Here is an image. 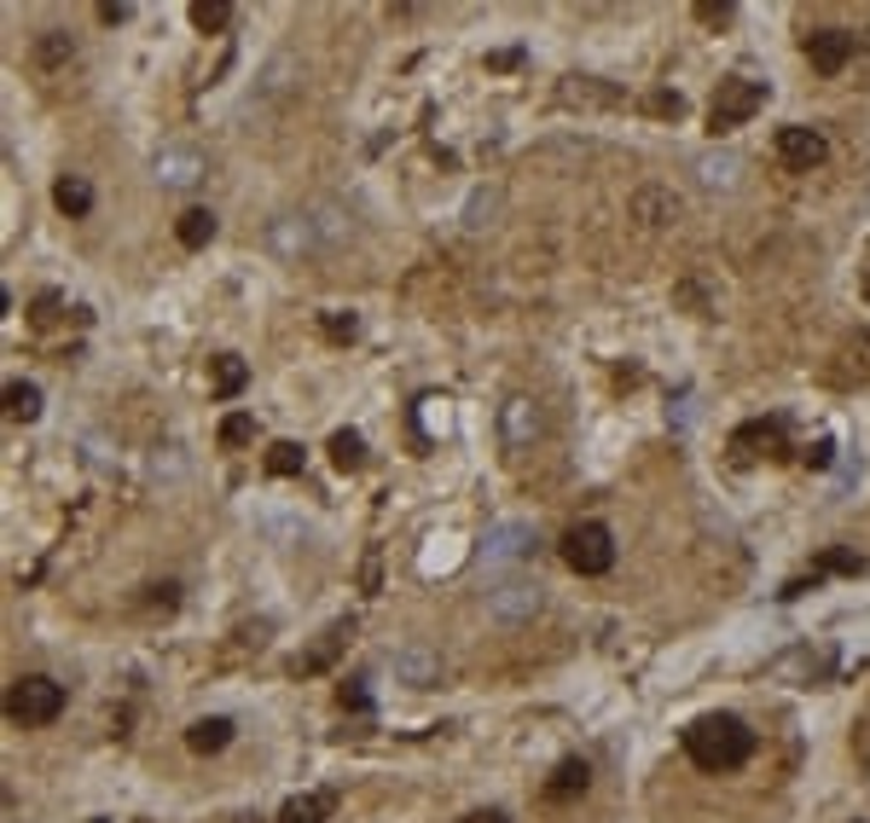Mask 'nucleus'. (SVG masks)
Wrapping results in <instances>:
<instances>
[{
  "label": "nucleus",
  "mask_w": 870,
  "mask_h": 823,
  "mask_svg": "<svg viewBox=\"0 0 870 823\" xmlns=\"http://www.w3.org/2000/svg\"><path fill=\"white\" fill-rule=\"evenodd\" d=\"M343 638H348V620H337V627H331V632H325V644H320V650H314V655H303V661H296V673H320V667L331 661V655H337V650H343Z\"/></svg>",
  "instance_id": "6ab92c4d"
},
{
  "label": "nucleus",
  "mask_w": 870,
  "mask_h": 823,
  "mask_svg": "<svg viewBox=\"0 0 870 823\" xmlns=\"http://www.w3.org/2000/svg\"><path fill=\"white\" fill-rule=\"evenodd\" d=\"M192 24L204 29V36H215V29L232 24V7L227 0H192Z\"/></svg>",
  "instance_id": "a211bd4d"
},
{
  "label": "nucleus",
  "mask_w": 870,
  "mask_h": 823,
  "mask_svg": "<svg viewBox=\"0 0 870 823\" xmlns=\"http://www.w3.org/2000/svg\"><path fill=\"white\" fill-rule=\"evenodd\" d=\"M459 823H511V818L506 812H464Z\"/></svg>",
  "instance_id": "c85d7f7f"
},
{
  "label": "nucleus",
  "mask_w": 870,
  "mask_h": 823,
  "mask_svg": "<svg viewBox=\"0 0 870 823\" xmlns=\"http://www.w3.org/2000/svg\"><path fill=\"white\" fill-rule=\"evenodd\" d=\"M685 754H691L696 771H738L755 754V731L738 713H702L685 725Z\"/></svg>",
  "instance_id": "f257e3e1"
},
{
  "label": "nucleus",
  "mask_w": 870,
  "mask_h": 823,
  "mask_svg": "<svg viewBox=\"0 0 870 823\" xmlns=\"http://www.w3.org/2000/svg\"><path fill=\"white\" fill-rule=\"evenodd\" d=\"M53 204H59L64 215H76V221H81V215L93 209V187H88L81 175H64L59 187H53Z\"/></svg>",
  "instance_id": "ddd939ff"
},
{
  "label": "nucleus",
  "mask_w": 870,
  "mask_h": 823,
  "mask_svg": "<svg viewBox=\"0 0 870 823\" xmlns=\"http://www.w3.org/2000/svg\"><path fill=\"white\" fill-rule=\"evenodd\" d=\"M778 441H783V417H755V424H743L731 435V452L738 459H760V452H778Z\"/></svg>",
  "instance_id": "6e6552de"
},
{
  "label": "nucleus",
  "mask_w": 870,
  "mask_h": 823,
  "mask_svg": "<svg viewBox=\"0 0 870 823\" xmlns=\"http://www.w3.org/2000/svg\"><path fill=\"white\" fill-rule=\"evenodd\" d=\"M772 151H778V163H783V169H790V175H813L818 163L830 157V140H824V128L790 123V128H778Z\"/></svg>",
  "instance_id": "39448f33"
},
{
  "label": "nucleus",
  "mask_w": 870,
  "mask_h": 823,
  "mask_svg": "<svg viewBox=\"0 0 870 823\" xmlns=\"http://www.w3.org/2000/svg\"><path fill=\"white\" fill-rule=\"evenodd\" d=\"M250 435H256V417H250V412H232L227 424H221V447H244Z\"/></svg>",
  "instance_id": "393cba45"
},
{
  "label": "nucleus",
  "mask_w": 870,
  "mask_h": 823,
  "mask_svg": "<svg viewBox=\"0 0 870 823\" xmlns=\"http://www.w3.org/2000/svg\"><path fill=\"white\" fill-rule=\"evenodd\" d=\"M563 563L575 568V575H610L615 568V533L604 523H575L563 533Z\"/></svg>",
  "instance_id": "7ed1b4c3"
},
{
  "label": "nucleus",
  "mask_w": 870,
  "mask_h": 823,
  "mask_svg": "<svg viewBox=\"0 0 870 823\" xmlns=\"http://www.w3.org/2000/svg\"><path fill=\"white\" fill-rule=\"evenodd\" d=\"M232 743V719H221V713H215V719H197V725L187 731V748L192 754H221Z\"/></svg>",
  "instance_id": "f8f14e48"
},
{
  "label": "nucleus",
  "mask_w": 870,
  "mask_h": 823,
  "mask_svg": "<svg viewBox=\"0 0 870 823\" xmlns=\"http://www.w3.org/2000/svg\"><path fill=\"white\" fill-rule=\"evenodd\" d=\"M632 215H639L644 227H667V221H679V215H685V204H679V192L644 187L639 197H632Z\"/></svg>",
  "instance_id": "9d476101"
},
{
  "label": "nucleus",
  "mask_w": 870,
  "mask_h": 823,
  "mask_svg": "<svg viewBox=\"0 0 870 823\" xmlns=\"http://www.w3.org/2000/svg\"><path fill=\"white\" fill-rule=\"evenodd\" d=\"M696 18H708V24H726V18H731V0H702V7H696Z\"/></svg>",
  "instance_id": "a878e982"
},
{
  "label": "nucleus",
  "mask_w": 870,
  "mask_h": 823,
  "mask_svg": "<svg viewBox=\"0 0 870 823\" xmlns=\"http://www.w3.org/2000/svg\"><path fill=\"white\" fill-rule=\"evenodd\" d=\"M859 568H865L859 551H824V563L813 568V580H818V575H859Z\"/></svg>",
  "instance_id": "b1692460"
},
{
  "label": "nucleus",
  "mask_w": 870,
  "mask_h": 823,
  "mask_svg": "<svg viewBox=\"0 0 870 823\" xmlns=\"http://www.w3.org/2000/svg\"><path fill=\"white\" fill-rule=\"evenodd\" d=\"M587 783H592V766H587V760H563L558 771H551L546 795H551V800H575V795H587Z\"/></svg>",
  "instance_id": "9b49d317"
},
{
  "label": "nucleus",
  "mask_w": 870,
  "mask_h": 823,
  "mask_svg": "<svg viewBox=\"0 0 870 823\" xmlns=\"http://www.w3.org/2000/svg\"><path fill=\"white\" fill-rule=\"evenodd\" d=\"M7 417L12 424H36L41 417V389L36 383H7Z\"/></svg>",
  "instance_id": "4468645a"
},
{
  "label": "nucleus",
  "mask_w": 870,
  "mask_h": 823,
  "mask_svg": "<svg viewBox=\"0 0 870 823\" xmlns=\"http://www.w3.org/2000/svg\"><path fill=\"white\" fill-rule=\"evenodd\" d=\"M320 331H325L331 343H355V337H360V319L343 313V308H331V313H320Z\"/></svg>",
  "instance_id": "5701e85b"
},
{
  "label": "nucleus",
  "mask_w": 870,
  "mask_h": 823,
  "mask_svg": "<svg viewBox=\"0 0 870 823\" xmlns=\"http://www.w3.org/2000/svg\"><path fill=\"white\" fill-rule=\"evenodd\" d=\"M250 383V372H244V360L239 355H215V395L221 400H232Z\"/></svg>",
  "instance_id": "dca6fc26"
},
{
  "label": "nucleus",
  "mask_w": 870,
  "mask_h": 823,
  "mask_svg": "<svg viewBox=\"0 0 870 823\" xmlns=\"http://www.w3.org/2000/svg\"><path fill=\"white\" fill-rule=\"evenodd\" d=\"M842 372H835V377H842V383H853V377H870V331H859V337H853L847 348H842Z\"/></svg>",
  "instance_id": "f3484780"
},
{
  "label": "nucleus",
  "mask_w": 870,
  "mask_h": 823,
  "mask_svg": "<svg viewBox=\"0 0 870 823\" xmlns=\"http://www.w3.org/2000/svg\"><path fill=\"white\" fill-rule=\"evenodd\" d=\"M71 53H76V41L64 36V29H41V41H36V59L47 64V70H53V64H64Z\"/></svg>",
  "instance_id": "aec40b11"
},
{
  "label": "nucleus",
  "mask_w": 870,
  "mask_h": 823,
  "mask_svg": "<svg viewBox=\"0 0 870 823\" xmlns=\"http://www.w3.org/2000/svg\"><path fill=\"white\" fill-rule=\"evenodd\" d=\"M64 684L59 679H47V673H24V679H12V691H7V719L12 725H24V731H36V725H53V719L64 713Z\"/></svg>",
  "instance_id": "f03ea898"
},
{
  "label": "nucleus",
  "mask_w": 870,
  "mask_h": 823,
  "mask_svg": "<svg viewBox=\"0 0 870 823\" xmlns=\"http://www.w3.org/2000/svg\"><path fill=\"white\" fill-rule=\"evenodd\" d=\"M650 111H662V116H679V93H656V99H650Z\"/></svg>",
  "instance_id": "bb28decb"
},
{
  "label": "nucleus",
  "mask_w": 870,
  "mask_h": 823,
  "mask_svg": "<svg viewBox=\"0 0 870 823\" xmlns=\"http://www.w3.org/2000/svg\"><path fill=\"white\" fill-rule=\"evenodd\" d=\"M865 296H870V284H865Z\"/></svg>",
  "instance_id": "c756f323"
},
{
  "label": "nucleus",
  "mask_w": 870,
  "mask_h": 823,
  "mask_svg": "<svg viewBox=\"0 0 870 823\" xmlns=\"http://www.w3.org/2000/svg\"><path fill=\"white\" fill-rule=\"evenodd\" d=\"M331 459H337V470H360V459H366L360 435H355V429H337V435H331Z\"/></svg>",
  "instance_id": "4be33fe9"
},
{
  "label": "nucleus",
  "mask_w": 870,
  "mask_h": 823,
  "mask_svg": "<svg viewBox=\"0 0 870 823\" xmlns=\"http://www.w3.org/2000/svg\"><path fill=\"white\" fill-rule=\"evenodd\" d=\"M175 239L187 249H204L215 239V215L209 209H187V215H180V227H175Z\"/></svg>",
  "instance_id": "2eb2a0df"
},
{
  "label": "nucleus",
  "mask_w": 870,
  "mask_h": 823,
  "mask_svg": "<svg viewBox=\"0 0 870 823\" xmlns=\"http://www.w3.org/2000/svg\"><path fill=\"white\" fill-rule=\"evenodd\" d=\"M853 47H859V36L853 29H813L807 41H801V53H807V64L818 76H842L853 64Z\"/></svg>",
  "instance_id": "423d86ee"
},
{
  "label": "nucleus",
  "mask_w": 870,
  "mask_h": 823,
  "mask_svg": "<svg viewBox=\"0 0 870 823\" xmlns=\"http://www.w3.org/2000/svg\"><path fill=\"white\" fill-rule=\"evenodd\" d=\"M303 470V447L296 441H273L267 447V476H296Z\"/></svg>",
  "instance_id": "412c9836"
},
{
  "label": "nucleus",
  "mask_w": 870,
  "mask_h": 823,
  "mask_svg": "<svg viewBox=\"0 0 870 823\" xmlns=\"http://www.w3.org/2000/svg\"><path fill=\"white\" fill-rule=\"evenodd\" d=\"M760 105H766V81L731 76V81H719V93H714V105H708V128H714V133H731V128H743Z\"/></svg>",
  "instance_id": "20e7f679"
},
{
  "label": "nucleus",
  "mask_w": 870,
  "mask_h": 823,
  "mask_svg": "<svg viewBox=\"0 0 870 823\" xmlns=\"http://www.w3.org/2000/svg\"><path fill=\"white\" fill-rule=\"evenodd\" d=\"M366 702H372V696H366L360 684H343V708H366Z\"/></svg>",
  "instance_id": "cd10ccee"
},
{
  "label": "nucleus",
  "mask_w": 870,
  "mask_h": 823,
  "mask_svg": "<svg viewBox=\"0 0 870 823\" xmlns=\"http://www.w3.org/2000/svg\"><path fill=\"white\" fill-rule=\"evenodd\" d=\"M331 812H337V795H331V788H308V795L284 800V812L273 823H325Z\"/></svg>",
  "instance_id": "1a4fd4ad"
},
{
  "label": "nucleus",
  "mask_w": 870,
  "mask_h": 823,
  "mask_svg": "<svg viewBox=\"0 0 870 823\" xmlns=\"http://www.w3.org/2000/svg\"><path fill=\"white\" fill-rule=\"evenodd\" d=\"M499 424H506V447L511 452H528L534 441H540V407H534L528 395H516V400H506V412H499Z\"/></svg>",
  "instance_id": "0eeeda50"
}]
</instances>
